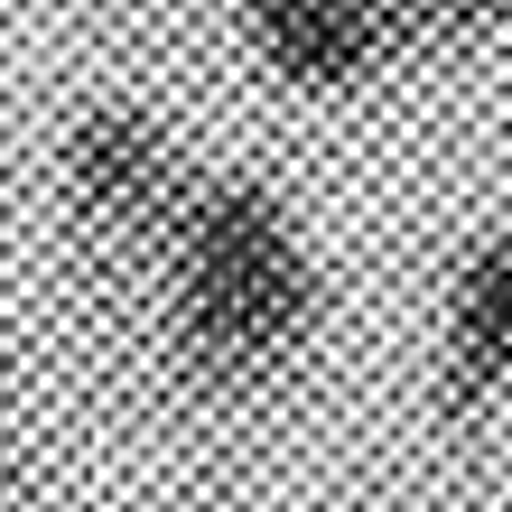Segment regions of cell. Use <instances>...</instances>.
<instances>
[{"label":"cell","instance_id":"1","mask_svg":"<svg viewBox=\"0 0 512 512\" xmlns=\"http://www.w3.org/2000/svg\"><path fill=\"white\" fill-rule=\"evenodd\" d=\"M149 308H159L168 373L187 391L243 401V391L280 382L326 317V280L298 205L261 168H205L149 270Z\"/></svg>","mask_w":512,"mask_h":512},{"label":"cell","instance_id":"2","mask_svg":"<svg viewBox=\"0 0 512 512\" xmlns=\"http://www.w3.org/2000/svg\"><path fill=\"white\" fill-rule=\"evenodd\" d=\"M196 159L187 140L168 131V112H149L140 94H94L56 131V196H66V224L84 243L122 252L140 270H159L177 215L196 196Z\"/></svg>","mask_w":512,"mask_h":512},{"label":"cell","instance_id":"3","mask_svg":"<svg viewBox=\"0 0 512 512\" xmlns=\"http://www.w3.org/2000/svg\"><path fill=\"white\" fill-rule=\"evenodd\" d=\"M243 56L280 84V94L336 103L364 94L373 75L401 66V19L391 0H233Z\"/></svg>","mask_w":512,"mask_h":512},{"label":"cell","instance_id":"4","mask_svg":"<svg viewBox=\"0 0 512 512\" xmlns=\"http://www.w3.org/2000/svg\"><path fill=\"white\" fill-rule=\"evenodd\" d=\"M512 391V224L475 233L438 289V410L485 419Z\"/></svg>","mask_w":512,"mask_h":512},{"label":"cell","instance_id":"5","mask_svg":"<svg viewBox=\"0 0 512 512\" xmlns=\"http://www.w3.org/2000/svg\"><path fill=\"white\" fill-rule=\"evenodd\" d=\"M401 19V56H466L512 28V0H391Z\"/></svg>","mask_w":512,"mask_h":512},{"label":"cell","instance_id":"6","mask_svg":"<svg viewBox=\"0 0 512 512\" xmlns=\"http://www.w3.org/2000/svg\"><path fill=\"white\" fill-rule=\"evenodd\" d=\"M10 494H19V457H10V438H0V512H10Z\"/></svg>","mask_w":512,"mask_h":512}]
</instances>
